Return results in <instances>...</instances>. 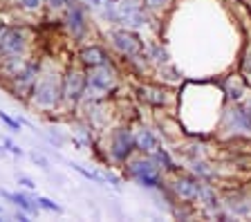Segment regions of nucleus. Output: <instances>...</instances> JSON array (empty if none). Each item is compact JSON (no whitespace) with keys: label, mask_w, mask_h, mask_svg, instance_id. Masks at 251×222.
Returning <instances> with one entry per match:
<instances>
[{"label":"nucleus","mask_w":251,"mask_h":222,"mask_svg":"<svg viewBox=\"0 0 251 222\" xmlns=\"http://www.w3.org/2000/svg\"><path fill=\"white\" fill-rule=\"evenodd\" d=\"M31 103L41 110H54L63 101V79L54 70H45L38 74L34 92H31Z\"/></svg>","instance_id":"nucleus-1"},{"label":"nucleus","mask_w":251,"mask_h":222,"mask_svg":"<svg viewBox=\"0 0 251 222\" xmlns=\"http://www.w3.org/2000/svg\"><path fill=\"white\" fill-rule=\"evenodd\" d=\"M38 74H41V65L36 61H25L21 68L16 70V74H11L9 79H7V88H9V92L16 99L29 101Z\"/></svg>","instance_id":"nucleus-2"},{"label":"nucleus","mask_w":251,"mask_h":222,"mask_svg":"<svg viewBox=\"0 0 251 222\" xmlns=\"http://www.w3.org/2000/svg\"><path fill=\"white\" fill-rule=\"evenodd\" d=\"M117 83V72L110 63L105 65H97V68H90L88 72V88H85V97L92 101L105 97Z\"/></svg>","instance_id":"nucleus-3"},{"label":"nucleus","mask_w":251,"mask_h":222,"mask_svg":"<svg viewBox=\"0 0 251 222\" xmlns=\"http://www.w3.org/2000/svg\"><path fill=\"white\" fill-rule=\"evenodd\" d=\"M27 34L18 25H0V49L5 58H21L27 54Z\"/></svg>","instance_id":"nucleus-4"},{"label":"nucleus","mask_w":251,"mask_h":222,"mask_svg":"<svg viewBox=\"0 0 251 222\" xmlns=\"http://www.w3.org/2000/svg\"><path fill=\"white\" fill-rule=\"evenodd\" d=\"M101 16L126 27H144V23H146V16H144V11L139 9L135 0H117L115 5Z\"/></svg>","instance_id":"nucleus-5"},{"label":"nucleus","mask_w":251,"mask_h":222,"mask_svg":"<svg viewBox=\"0 0 251 222\" xmlns=\"http://www.w3.org/2000/svg\"><path fill=\"white\" fill-rule=\"evenodd\" d=\"M85 88H88V72L81 68H70L63 76V101L70 108L78 106L85 99Z\"/></svg>","instance_id":"nucleus-6"},{"label":"nucleus","mask_w":251,"mask_h":222,"mask_svg":"<svg viewBox=\"0 0 251 222\" xmlns=\"http://www.w3.org/2000/svg\"><path fill=\"white\" fill-rule=\"evenodd\" d=\"M88 16H85V9L81 2L76 0H70V5L65 7V29L70 32V36L74 41H81L88 34Z\"/></svg>","instance_id":"nucleus-7"},{"label":"nucleus","mask_w":251,"mask_h":222,"mask_svg":"<svg viewBox=\"0 0 251 222\" xmlns=\"http://www.w3.org/2000/svg\"><path fill=\"white\" fill-rule=\"evenodd\" d=\"M132 148H135V135H130L128 128H117L110 139V157L124 164L126 159L130 157Z\"/></svg>","instance_id":"nucleus-8"},{"label":"nucleus","mask_w":251,"mask_h":222,"mask_svg":"<svg viewBox=\"0 0 251 222\" xmlns=\"http://www.w3.org/2000/svg\"><path fill=\"white\" fill-rule=\"evenodd\" d=\"M130 177L146 189H155L159 184V169L152 159H137L130 164Z\"/></svg>","instance_id":"nucleus-9"},{"label":"nucleus","mask_w":251,"mask_h":222,"mask_svg":"<svg viewBox=\"0 0 251 222\" xmlns=\"http://www.w3.org/2000/svg\"><path fill=\"white\" fill-rule=\"evenodd\" d=\"M110 38H112L115 49H117V52H121L124 56L137 58L141 54V41L132 32H128V29H119V32H115Z\"/></svg>","instance_id":"nucleus-10"},{"label":"nucleus","mask_w":251,"mask_h":222,"mask_svg":"<svg viewBox=\"0 0 251 222\" xmlns=\"http://www.w3.org/2000/svg\"><path fill=\"white\" fill-rule=\"evenodd\" d=\"M0 196L5 197V200H9L11 204H16L18 209H23L25 213H29V216H38V200L34 196H27V193H9V191H0Z\"/></svg>","instance_id":"nucleus-11"},{"label":"nucleus","mask_w":251,"mask_h":222,"mask_svg":"<svg viewBox=\"0 0 251 222\" xmlns=\"http://www.w3.org/2000/svg\"><path fill=\"white\" fill-rule=\"evenodd\" d=\"M78 58H81V63H83L85 68H97V65L110 63L108 52H105L101 45H88V48H83L81 54H78Z\"/></svg>","instance_id":"nucleus-12"},{"label":"nucleus","mask_w":251,"mask_h":222,"mask_svg":"<svg viewBox=\"0 0 251 222\" xmlns=\"http://www.w3.org/2000/svg\"><path fill=\"white\" fill-rule=\"evenodd\" d=\"M72 169L76 171V173L83 175L85 180L94 182V184H101V186L110 184V186H115V189H119V180H117V177H112V175L99 173V171H90V169H85V166H81V164H72Z\"/></svg>","instance_id":"nucleus-13"},{"label":"nucleus","mask_w":251,"mask_h":222,"mask_svg":"<svg viewBox=\"0 0 251 222\" xmlns=\"http://www.w3.org/2000/svg\"><path fill=\"white\" fill-rule=\"evenodd\" d=\"M135 148L141 150V153H155L157 148H159V142H157V137L151 130L141 128V130H137V135H135Z\"/></svg>","instance_id":"nucleus-14"},{"label":"nucleus","mask_w":251,"mask_h":222,"mask_svg":"<svg viewBox=\"0 0 251 222\" xmlns=\"http://www.w3.org/2000/svg\"><path fill=\"white\" fill-rule=\"evenodd\" d=\"M200 189H202V184L191 182V180H177L175 182V191H177V196H182L184 200H198Z\"/></svg>","instance_id":"nucleus-15"},{"label":"nucleus","mask_w":251,"mask_h":222,"mask_svg":"<svg viewBox=\"0 0 251 222\" xmlns=\"http://www.w3.org/2000/svg\"><path fill=\"white\" fill-rule=\"evenodd\" d=\"M139 95H141V99L148 101V103H155V106H162V103H164V95L159 90H152V88H141Z\"/></svg>","instance_id":"nucleus-16"},{"label":"nucleus","mask_w":251,"mask_h":222,"mask_svg":"<svg viewBox=\"0 0 251 222\" xmlns=\"http://www.w3.org/2000/svg\"><path fill=\"white\" fill-rule=\"evenodd\" d=\"M226 92H229L231 99H240L242 97V83L238 79H229V83H226Z\"/></svg>","instance_id":"nucleus-17"},{"label":"nucleus","mask_w":251,"mask_h":222,"mask_svg":"<svg viewBox=\"0 0 251 222\" xmlns=\"http://www.w3.org/2000/svg\"><path fill=\"white\" fill-rule=\"evenodd\" d=\"M0 122L5 123V126L9 128L11 132H18V130H21V122H18V119H14L11 115H7V112H2V110H0Z\"/></svg>","instance_id":"nucleus-18"},{"label":"nucleus","mask_w":251,"mask_h":222,"mask_svg":"<svg viewBox=\"0 0 251 222\" xmlns=\"http://www.w3.org/2000/svg\"><path fill=\"white\" fill-rule=\"evenodd\" d=\"M36 200H38V206L45 209V211H52V213H61L63 211L61 204H56V202L50 200V197H36Z\"/></svg>","instance_id":"nucleus-19"},{"label":"nucleus","mask_w":251,"mask_h":222,"mask_svg":"<svg viewBox=\"0 0 251 222\" xmlns=\"http://www.w3.org/2000/svg\"><path fill=\"white\" fill-rule=\"evenodd\" d=\"M2 146H5V150H7V153H9V155H14V157H23V155H25V153H23V148L18 146V144H14V142H11L9 137H5V139H2Z\"/></svg>","instance_id":"nucleus-20"},{"label":"nucleus","mask_w":251,"mask_h":222,"mask_svg":"<svg viewBox=\"0 0 251 222\" xmlns=\"http://www.w3.org/2000/svg\"><path fill=\"white\" fill-rule=\"evenodd\" d=\"M45 5L50 7L52 11H61V9H65V7L70 5V0H45Z\"/></svg>","instance_id":"nucleus-21"},{"label":"nucleus","mask_w":251,"mask_h":222,"mask_svg":"<svg viewBox=\"0 0 251 222\" xmlns=\"http://www.w3.org/2000/svg\"><path fill=\"white\" fill-rule=\"evenodd\" d=\"M18 184H21L23 189H27V191H34V189H36V184H34L29 177H25V175H18Z\"/></svg>","instance_id":"nucleus-22"},{"label":"nucleus","mask_w":251,"mask_h":222,"mask_svg":"<svg viewBox=\"0 0 251 222\" xmlns=\"http://www.w3.org/2000/svg\"><path fill=\"white\" fill-rule=\"evenodd\" d=\"M31 162H34V164H38L43 171L50 169V164H47V159H45V157H41V155H36V153H31Z\"/></svg>","instance_id":"nucleus-23"},{"label":"nucleus","mask_w":251,"mask_h":222,"mask_svg":"<svg viewBox=\"0 0 251 222\" xmlns=\"http://www.w3.org/2000/svg\"><path fill=\"white\" fill-rule=\"evenodd\" d=\"M193 171H195V173H200V175H204V177H209V175H211V171L206 169V164H202V162H200V164L195 162V164H193Z\"/></svg>","instance_id":"nucleus-24"},{"label":"nucleus","mask_w":251,"mask_h":222,"mask_svg":"<svg viewBox=\"0 0 251 222\" xmlns=\"http://www.w3.org/2000/svg\"><path fill=\"white\" fill-rule=\"evenodd\" d=\"M164 5H168V0H146V7H151V9H159Z\"/></svg>","instance_id":"nucleus-25"},{"label":"nucleus","mask_w":251,"mask_h":222,"mask_svg":"<svg viewBox=\"0 0 251 222\" xmlns=\"http://www.w3.org/2000/svg\"><path fill=\"white\" fill-rule=\"evenodd\" d=\"M7 155V150H5V146H2V142H0V157H5Z\"/></svg>","instance_id":"nucleus-26"},{"label":"nucleus","mask_w":251,"mask_h":222,"mask_svg":"<svg viewBox=\"0 0 251 222\" xmlns=\"http://www.w3.org/2000/svg\"><path fill=\"white\" fill-rule=\"evenodd\" d=\"M2 58H5V56H2V49H0V63H2Z\"/></svg>","instance_id":"nucleus-27"},{"label":"nucleus","mask_w":251,"mask_h":222,"mask_svg":"<svg viewBox=\"0 0 251 222\" xmlns=\"http://www.w3.org/2000/svg\"><path fill=\"white\" fill-rule=\"evenodd\" d=\"M0 216H2V206H0Z\"/></svg>","instance_id":"nucleus-28"}]
</instances>
